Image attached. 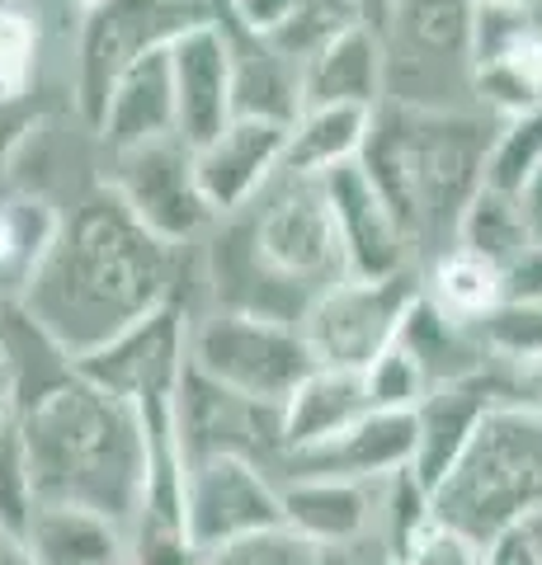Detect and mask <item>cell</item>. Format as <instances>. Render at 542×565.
<instances>
[{"instance_id":"obj_1","label":"cell","mask_w":542,"mask_h":565,"mask_svg":"<svg viewBox=\"0 0 542 565\" xmlns=\"http://www.w3.org/2000/svg\"><path fill=\"white\" fill-rule=\"evenodd\" d=\"M174 274L180 250L151 236L109 184H95L62 212L57 241L20 302L81 359L156 307L184 302Z\"/></svg>"},{"instance_id":"obj_2","label":"cell","mask_w":542,"mask_h":565,"mask_svg":"<svg viewBox=\"0 0 542 565\" xmlns=\"http://www.w3.org/2000/svg\"><path fill=\"white\" fill-rule=\"evenodd\" d=\"M496 122L481 109H415L396 99L373 114L359 161L396 207L419 264L458 245V226L486 184Z\"/></svg>"},{"instance_id":"obj_3","label":"cell","mask_w":542,"mask_h":565,"mask_svg":"<svg viewBox=\"0 0 542 565\" xmlns=\"http://www.w3.org/2000/svg\"><path fill=\"white\" fill-rule=\"evenodd\" d=\"M20 438L39 500L95 509L124 527L137 519L151 471V438L137 405L76 373L20 415Z\"/></svg>"},{"instance_id":"obj_4","label":"cell","mask_w":542,"mask_h":565,"mask_svg":"<svg viewBox=\"0 0 542 565\" xmlns=\"http://www.w3.org/2000/svg\"><path fill=\"white\" fill-rule=\"evenodd\" d=\"M542 509V411H491L439 486L434 519L491 546Z\"/></svg>"},{"instance_id":"obj_5","label":"cell","mask_w":542,"mask_h":565,"mask_svg":"<svg viewBox=\"0 0 542 565\" xmlns=\"http://www.w3.org/2000/svg\"><path fill=\"white\" fill-rule=\"evenodd\" d=\"M471 24L477 0H382L387 99L415 109H477Z\"/></svg>"},{"instance_id":"obj_6","label":"cell","mask_w":542,"mask_h":565,"mask_svg":"<svg viewBox=\"0 0 542 565\" xmlns=\"http://www.w3.org/2000/svg\"><path fill=\"white\" fill-rule=\"evenodd\" d=\"M222 14V0H104L76 29V114L95 132L114 85L151 52L170 47L184 29Z\"/></svg>"},{"instance_id":"obj_7","label":"cell","mask_w":542,"mask_h":565,"mask_svg":"<svg viewBox=\"0 0 542 565\" xmlns=\"http://www.w3.org/2000/svg\"><path fill=\"white\" fill-rule=\"evenodd\" d=\"M189 367H199L226 392L284 405L297 382L317 367V359L293 321L208 307L189 321Z\"/></svg>"},{"instance_id":"obj_8","label":"cell","mask_w":542,"mask_h":565,"mask_svg":"<svg viewBox=\"0 0 542 565\" xmlns=\"http://www.w3.org/2000/svg\"><path fill=\"white\" fill-rule=\"evenodd\" d=\"M419 297V269L392 274V278H354L344 274L302 311V340L311 359L326 367H354L363 373L382 349L396 344L401 321Z\"/></svg>"},{"instance_id":"obj_9","label":"cell","mask_w":542,"mask_h":565,"mask_svg":"<svg viewBox=\"0 0 542 565\" xmlns=\"http://www.w3.org/2000/svg\"><path fill=\"white\" fill-rule=\"evenodd\" d=\"M104 184L132 207V217L151 236H161L174 250L194 245L217 222L213 207L203 203V189L194 174V147L184 137H161V141H147V147L109 156Z\"/></svg>"},{"instance_id":"obj_10","label":"cell","mask_w":542,"mask_h":565,"mask_svg":"<svg viewBox=\"0 0 542 565\" xmlns=\"http://www.w3.org/2000/svg\"><path fill=\"white\" fill-rule=\"evenodd\" d=\"M184 523L189 537L199 542V552H213L222 542L284 523L278 476L265 462H255V457H236V452L194 457L184 471Z\"/></svg>"},{"instance_id":"obj_11","label":"cell","mask_w":542,"mask_h":565,"mask_svg":"<svg viewBox=\"0 0 542 565\" xmlns=\"http://www.w3.org/2000/svg\"><path fill=\"white\" fill-rule=\"evenodd\" d=\"M189 321H194L189 302L156 307L124 334H114L109 344L81 353L76 359L81 377H91L95 386H104L109 396L128 405L170 401L180 392V377L189 367Z\"/></svg>"},{"instance_id":"obj_12","label":"cell","mask_w":542,"mask_h":565,"mask_svg":"<svg viewBox=\"0 0 542 565\" xmlns=\"http://www.w3.org/2000/svg\"><path fill=\"white\" fill-rule=\"evenodd\" d=\"M321 184H326V203H330V217H336L349 274L354 278H392V274L419 269L406 226H401L396 207L387 203V193H382L373 184V174L363 170V161L321 174Z\"/></svg>"},{"instance_id":"obj_13","label":"cell","mask_w":542,"mask_h":565,"mask_svg":"<svg viewBox=\"0 0 542 565\" xmlns=\"http://www.w3.org/2000/svg\"><path fill=\"white\" fill-rule=\"evenodd\" d=\"M170 81H174V128L189 147L213 141L236 118L232 104V33L226 20L213 14L184 29L170 43Z\"/></svg>"},{"instance_id":"obj_14","label":"cell","mask_w":542,"mask_h":565,"mask_svg":"<svg viewBox=\"0 0 542 565\" xmlns=\"http://www.w3.org/2000/svg\"><path fill=\"white\" fill-rule=\"evenodd\" d=\"M284 151L288 128L265 118H232L213 141H203L194 151V174L213 217L222 222L232 212L251 207L269 189L274 174L284 170Z\"/></svg>"},{"instance_id":"obj_15","label":"cell","mask_w":542,"mask_h":565,"mask_svg":"<svg viewBox=\"0 0 542 565\" xmlns=\"http://www.w3.org/2000/svg\"><path fill=\"white\" fill-rule=\"evenodd\" d=\"M415 467V411H369L344 434L326 438V444L293 452L284 476H340V481L382 486L392 476Z\"/></svg>"},{"instance_id":"obj_16","label":"cell","mask_w":542,"mask_h":565,"mask_svg":"<svg viewBox=\"0 0 542 565\" xmlns=\"http://www.w3.org/2000/svg\"><path fill=\"white\" fill-rule=\"evenodd\" d=\"M278 490H284V523L321 552L378 537L382 486L340 481V476H284Z\"/></svg>"},{"instance_id":"obj_17","label":"cell","mask_w":542,"mask_h":565,"mask_svg":"<svg viewBox=\"0 0 542 565\" xmlns=\"http://www.w3.org/2000/svg\"><path fill=\"white\" fill-rule=\"evenodd\" d=\"M311 104H349L373 114L387 104V43L373 20L349 29L302 66V109Z\"/></svg>"},{"instance_id":"obj_18","label":"cell","mask_w":542,"mask_h":565,"mask_svg":"<svg viewBox=\"0 0 542 565\" xmlns=\"http://www.w3.org/2000/svg\"><path fill=\"white\" fill-rule=\"evenodd\" d=\"M95 137L109 156L147 147V141H161V137H180V128H174L170 47L151 52L147 62H137L128 76L114 85V95L95 122Z\"/></svg>"},{"instance_id":"obj_19","label":"cell","mask_w":542,"mask_h":565,"mask_svg":"<svg viewBox=\"0 0 542 565\" xmlns=\"http://www.w3.org/2000/svg\"><path fill=\"white\" fill-rule=\"evenodd\" d=\"M29 565H128V527L81 504L39 500L24 527Z\"/></svg>"},{"instance_id":"obj_20","label":"cell","mask_w":542,"mask_h":565,"mask_svg":"<svg viewBox=\"0 0 542 565\" xmlns=\"http://www.w3.org/2000/svg\"><path fill=\"white\" fill-rule=\"evenodd\" d=\"M0 363H6L14 411L20 415H29L43 396H52L62 382H72L81 373L76 353L66 349L20 297L0 302Z\"/></svg>"},{"instance_id":"obj_21","label":"cell","mask_w":542,"mask_h":565,"mask_svg":"<svg viewBox=\"0 0 542 565\" xmlns=\"http://www.w3.org/2000/svg\"><path fill=\"white\" fill-rule=\"evenodd\" d=\"M373 411L369 382L354 367H326L317 363L311 373L297 382V392L284 401V462L293 452H307L326 444V438L344 434L349 424H359Z\"/></svg>"},{"instance_id":"obj_22","label":"cell","mask_w":542,"mask_h":565,"mask_svg":"<svg viewBox=\"0 0 542 565\" xmlns=\"http://www.w3.org/2000/svg\"><path fill=\"white\" fill-rule=\"evenodd\" d=\"M496 405L481 392V382H453L434 386V392L415 405V476L429 490L458 467V457L467 452L471 434L481 429V419Z\"/></svg>"},{"instance_id":"obj_23","label":"cell","mask_w":542,"mask_h":565,"mask_svg":"<svg viewBox=\"0 0 542 565\" xmlns=\"http://www.w3.org/2000/svg\"><path fill=\"white\" fill-rule=\"evenodd\" d=\"M232 33V104L236 118H265V122H284L293 128L302 114V62L284 57L269 39L236 29L226 20Z\"/></svg>"},{"instance_id":"obj_24","label":"cell","mask_w":542,"mask_h":565,"mask_svg":"<svg viewBox=\"0 0 542 565\" xmlns=\"http://www.w3.org/2000/svg\"><path fill=\"white\" fill-rule=\"evenodd\" d=\"M396 344L411 353V359L425 367L429 386H453V382H471L486 367L491 353L481 349L477 330L458 316H448L444 307H434L425 292L411 302L406 321H401Z\"/></svg>"},{"instance_id":"obj_25","label":"cell","mask_w":542,"mask_h":565,"mask_svg":"<svg viewBox=\"0 0 542 565\" xmlns=\"http://www.w3.org/2000/svg\"><path fill=\"white\" fill-rule=\"evenodd\" d=\"M373 132V109H349V104H311L297 114L288 128V151H284V170L293 174H321L354 166Z\"/></svg>"},{"instance_id":"obj_26","label":"cell","mask_w":542,"mask_h":565,"mask_svg":"<svg viewBox=\"0 0 542 565\" xmlns=\"http://www.w3.org/2000/svg\"><path fill=\"white\" fill-rule=\"evenodd\" d=\"M419 292L448 316L477 326L486 311H496L504 302V278H500V264L481 259L467 245H453V250L434 255L429 264H419Z\"/></svg>"},{"instance_id":"obj_27","label":"cell","mask_w":542,"mask_h":565,"mask_svg":"<svg viewBox=\"0 0 542 565\" xmlns=\"http://www.w3.org/2000/svg\"><path fill=\"white\" fill-rule=\"evenodd\" d=\"M57 226L62 212L47 199H33V193L0 199V302L24 297L29 278L39 274L43 255L57 241Z\"/></svg>"},{"instance_id":"obj_28","label":"cell","mask_w":542,"mask_h":565,"mask_svg":"<svg viewBox=\"0 0 542 565\" xmlns=\"http://www.w3.org/2000/svg\"><path fill=\"white\" fill-rule=\"evenodd\" d=\"M369 24L363 0H293L288 20L269 33V43L293 62H311L317 52H326L336 39H344L349 29Z\"/></svg>"},{"instance_id":"obj_29","label":"cell","mask_w":542,"mask_h":565,"mask_svg":"<svg viewBox=\"0 0 542 565\" xmlns=\"http://www.w3.org/2000/svg\"><path fill=\"white\" fill-rule=\"evenodd\" d=\"M458 245H467V250H477L481 259H491L504 269L514 255H523L538 241L529 236V226H523V212H519L514 193H500V189L481 184V193L471 199L467 217L458 226Z\"/></svg>"},{"instance_id":"obj_30","label":"cell","mask_w":542,"mask_h":565,"mask_svg":"<svg viewBox=\"0 0 542 565\" xmlns=\"http://www.w3.org/2000/svg\"><path fill=\"white\" fill-rule=\"evenodd\" d=\"M533 174H542V109L500 118L486 151V189L519 193Z\"/></svg>"},{"instance_id":"obj_31","label":"cell","mask_w":542,"mask_h":565,"mask_svg":"<svg viewBox=\"0 0 542 565\" xmlns=\"http://www.w3.org/2000/svg\"><path fill=\"white\" fill-rule=\"evenodd\" d=\"M39 71V14L0 0V104H24Z\"/></svg>"},{"instance_id":"obj_32","label":"cell","mask_w":542,"mask_h":565,"mask_svg":"<svg viewBox=\"0 0 542 565\" xmlns=\"http://www.w3.org/2000/svg\"><path fill=\"white\" fill-rule=\"evenodd\" d=\"M471 330L491 359L542 363V302H500Z\"/></svg>"},{"instance_id":"obj_33","label":"cell","mask_w":542,"mask_h":565,"mask_svg":"<svg viewBox=\"0 0 542 565\" xmlns=\"http://www.w3.org/2000/svg\"><path fill=\"white\" fill-rule=\"evenodd\" d=\"M321 561H326L321 546L297 537L288 523L259 527L251 537H236L203 552V565H321Z\"/></svg>"},{"instance_id":"obj_34","label":"cell","mask_w":542,"mask_h":565,"mask_svg":"<svg viewBox=\"0 0 542 565\" xmlns=\"http://www.w3.org/2000/svg\"><path fill=\"white\" fill-rule=\"evenodd\" d=\"M363 382H369L373 411H415V405L434 392L429 377H425V367H419L401 344L382 349L378 359L363 367Z\"/></svg>"},{"instance_id":"obj_35","label":"cell","mask_w":542,"mask_h":565,"mask_svg":"<svg viewBox=\"0 0 542 565\" xmlns=\"http://www.w3.org/2000/svg\"><path fill=\"white\" fill-rule=\"evenodd\" d=\"M33 504H39V494H33V481H29L24 438H20V424H10V429H0V523L24 537Z\"/></svg>"},{"instance_id":"obj_36","label":"cell","mask_w":542,"mask_h":565,"mask_svg":"<svg viewBox=\"0 0 542 565\" xmlns=\"http://www.w3.org/2000/svg\"><path fill=\"white\" fill-rule=\"evenodd\" d=\"M481 561H486V546L439 519L396 556V565H481Z\"/></svg>"},{"instance_id":"obj_37","label":"cell","mask_w":542,"mask_h":565,"mask_svg":"<svg viewBox=\"0 0 542 565\" xmlns=\"http://www.w3.org/2000/svg\"><path fill=\"white\" fill-rule=\"evenodd\" d=\"M504 278V302H542V245H529L500 269Z\"/></svg>"},{"instance_id":"obj_38","label":"cell","mask_w":542,"mask_h":565,"mask_svg":"<svg viewBox=\"0 0 542 565\" xmlns=\"http://www.w3.org/2000/svg\"><path fill=\"white\" fill-rule=\"evenodd\" d=\"M288 10H293V0H226V20L255 33V39H269L288 20Z\"/></svg>"},{"instance_id":"obj_39","label":"cell","mask_w":542,"mask_h":565,"mask_svg":"<svg viewBox=\"0 0 542 565\" xmlns=\"http://www.w3.org/2000/svg\"><path fill=\"white\" fill-rule=\"evenodd\" d=\"M33 122H39V118H33L24 104H0V170L14 166V156L24 151Z\"/></svg>"},{"instance_id":"obj_40","label":"cell","mask_w":542,"mask_h":565,"mask_svg":"<svg viewBox=\"0 0 542 565\" xmlns=\"http://www.w3.org/2000/svg\"><path fill=\"white\" fill-rule=\"evenodd\" d=\"M481 565H542V556H538L533 537L523 533V523H519V527H510L504 537H496L491 546H486V561Z\"/></svg>"},{"instance_id":"obj_41","label":"cell","mask_w":542,"mask_h":565,"mask_svg":"<svg viewBox=\"0 0 542 565\" xmlns=\"http://www.w3.org/2000/svg\"><path fill=\"white\" fill-rule=\"evenodd\" d=\"M321 565H396V561H392L382 537H363V542H349V546H326Z\"/></svg>"},{"instance_id":"obj_42","label":"cell","mask_w":542,"mask_h":565,"mask_svg":"<svg viewBox=\"0 0 542 565\" xmlns=\"http://www.w3.org/2000/svg\"><path fill=\"white\" fill-rule=\"evenodd\" d=\"M514 199H519V212H523V226H529V236L542 245V174H533V180L523 184Z\"/></svg>"},{"instance_id":"obj_43","label":"cell","mask_w":542,"mask_h":565,"mask_svg":"<svg viewBox=\"0 0 542 565\" xmlns=\"http://www.w3.org/2000/svg\"><path fill=\"white\" fill-rule=\"evenodd\" d=\"M20 424V411H14V392H10V377H6V363H0V429Z\"/></svg>"},{"instance_id":"obj_44","label":"cell","mask_w":542,"mask_h":565,"mask_svg":"<svg viewBox=\"0 0 542 565\" xmlns=\"http://www.w3.org/2000/svg\"><path fill=\"white\" fill-rule=\"evenodd\" d=\"M72 6H76V14H81V20H85V14H91V10H99V6H104V0H72Z\"/></svg>"},{"instance_id":"obj_45","label":"cell","mask_w":542,"mask_h":565,"mask_svg":"<svg viewBox=\"0 0 542 565\" xmlns=\"http://www.w3.org/2000/svg\"><path fill=\"white\" fill-rule=\"evenodd\" d=\"M477 6H542V0H477Z\"/></svg>"}]
</instances>
